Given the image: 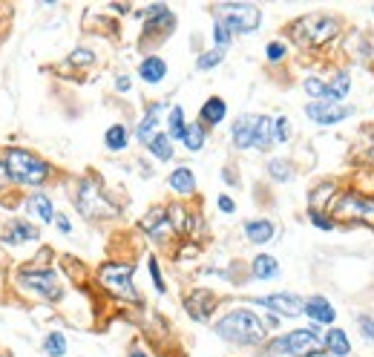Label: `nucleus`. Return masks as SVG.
Returning <instances> with one entry per match:
<instances>
[{
    "label": "nucleus",
    "instance_id": "obj_1",
    "mask_svg": "<svg viewBox=\"0 0 374 357\" xmlns=\"http://www.w3.org/2000/svg\"><path fill=\"white\" fill-rule=\"evenodd\" d=\"M282 35L288 44L297 47L299 52L323 55L328 49H334L337 44H343L345 21L340 15H334V12H308V15L291 21Z\"/></svg>",
    "mask_w": 374,
    "mask_h": 357
},
{
    "label": "nucleus",
    "instance_id": "obj_2",
    "mask_svg": "<svg viewBox=\"0 0 374 357\" xmlns=\"http://www.w3.org/2000/svg\"><path fill=\"white\" fill-rule=\"evenodd\" d=\"M213 334L219 340H225L228 346L237 349H262L271 340V332L262 323V314L251 306H237L228 308L225 314H219L216 323H211Z\"/></svg>",
    "mask_w": 374,
    "mask_h": 357
},
{
    "label": "nucleus",
    "instance_id": "obj_3",
    "mask_svg": "<svg viewBox=\"0 0 374 357\" xmlns=\"http://www.w3.org/2000/svg\"><path fill=\"white\" fill-rule=\"evenodd\" d=\"M331 219L337 228H366L374 230V194L357 190L354 185H343V190L328 204Z\"/></svg>",
    "mask_w": 374,
    "mask_h": 357
},
{
    "label": "nucleus",
    "instance_id": "obj_4",
    "mask_svg": "<svg viewBox=\"0 0 374 357\" xmlns=\"http://www.w3.org/2000/svg\"><path fill=\"white\" fill-rule=\"evenodd\" d=\"M72 202L78 213L87 219V222H113V219L121 216V208L107 196L104 190V182L98 176H81L75 182V190H72Z\"/></svg>",
    "mask_w": 374,
    "mask_h": 357
},
{
    "label": "nucleus",
    "instance_id": "obj_5",
    "mask_svg": "<svg viewBox=\"0 0 374 357\" xmlns=\"http://www.w3.org/2000/svg\"><path fill=\"white\" fill-rule=\"evenodd\" d=\"M3 161H6L12 185H18V187L38 190L55 176L52 164L44 156H38V153H32V150H26V147H6L3 150Z\"/></svg>",
    "mask_w": 374,
    "mask_h": 357
},
{
    "label": "nucleus",
    "instance_id": "obj_6",
    "mask_svg": "<svg viewBox=\"0 0 374 357\" xmlns=\"http://www.w3.org/2000/svg\"><path fill=\"white\" fill-rule=\"evenodd\" d=\"M323 332L320 326H302V328H291V332H280L265 343V349L273 357H323Z\"/></svg>",
    "mask_w": 374,
    "mask_h": 357
},
{
    "label": "nucleus",
    "instance_id": "obj_7",
    "mask_svg": "<svg viewBox=\"0 0 374 357\" xmlns=\"http://www.w3.org/2000/svg\"><path fill=\"white\" fill-rule=\"evenodd\" d=\"M135 263H121V259H107L95 271V282L104 291L127 306H142V294L135 291Z\"/></svg>",
    "mask_w": 374,
    "mask_h": 357
},
{
    "label": "nucleus",
    "instance_id": "obj_8",
    "mask_svg": "<svg viewBox=\"0 0 374 357\" xmlns=\"http://www.w3.org/2000/svg\"><path fill=\"white\" fill-rule=\"evenodd\" d=\"M18 285L40 300H46V303H61L64 300L61 274L49 265H23L18 271Z\"/></svg>",
    "mask_w": 374,
    "mask_h": 357
},
{
    "label": "nucleus",
    "instance_id": "obj_9",
    "mask_svg": "<svg viewBox=\"0 0 374 357\" xmlns=\"http://www.w3.org/2000/svg\"><path fill=\"white\" fill-rule=\"evenodd\" d=\"M213 21H222L230 29V35H254L262 26V9L256 3H213Z\"/></svg>",
    "mask_w": 374,
    "mask_h": 357
},
{
    "label": "nucleus",
    "instance_id": "obj_10",
    "mask_svg": "<svg viewBox=\"0 0 374 357\" xmlns=\"http://www.w3.org/2000/svg\"><path fill=\"white\" fill-rule=\"evenodd\" d=\"M135 18H142V44H161L164 38L176 32V15L168 3H150L135 9Z\"/></svg>",
    "mask_w": 374,
    "mask_h": 357
},
{
    "label": "nucleus",
    "instance_id": "obj_11",
    "mask_svg": "<svg viewBox=\"0 0 374 357\" xmlns=\"http://www.w3.org/2000/svg\"><path fill=\"white\" fill-rule=\"evenodd\" d=\"M251 308H262V311H271L276 317H288V320H297L302 317V308H306V297H299L294 291H273V294H259V297H248Z\"/></svg>",
    "mask_w": 374,
    "mask_h": 357
},
{
    "label": "nucleus",
    "instance_id": "obj_12",
    "mask_svg": "<svg viewBox=\"0 0 374 357\" xmlns=\"http://www.w3.org/2000/svg\"><path fill=\"white\" fill-rule=\"evenodd\" d=\"M138 230L144 233V237L156 245V248H164V245H170L176 237L173 230V222L168 216V204H153L142 219H138Z\"/></svg>",
    "mask_w": 374,
    "mask_h": 357
},
{
    "label": "nucleus",
    "instance_id": "obj_13",
    "mask_svg": "<svg viewBox=\"0 0 374 357\" xmlns=\"http://www.w3.org/2000/svg\"><path fill=\"white\" fill-rule=\"evenodd\" d=\"M222 306V297L211 288H190L182 297V308L193 323H211Z\"/></svg>",
    "mask_w": 374,
    "mask_h": 357
},
{
    "label": "nucleus",
    "instance_id": "obj_14",
    "mask_svg": "<svg viewBox=\"0 0 374 357\" xmlns=\"http://www.w3.org/2000/svg\"><path fill=\"white\" fill-rule=\"evenodd\" d=\"M302 113L311 124L317 127H340L351 116H357V109L351 104H328V101H306Z\"/></svg>",
    "mask_w": 374,
    "mask_h": 357
},
{
    "label": "nucleus",
    "instance_id": "obj_15",
    "mask_svg": "<svg viewBox=\"0 0 374 357\" xmlns=\"http://www.w3.org/2000/svg\"><path fill=\"white\" fill-rule=\"evenodd\" d=\"M343 55L345 58H351L357 66L374 70V32L349 29L343 35Z\"/></svg>",
    "mask_w": 374,
    "mask_h": 357
},
{
    "label": "nucleus",
    "instance_id": "obj_16",
    "mask_svg": "<svg viewBox=\"0 0 374 357\" xmlns=\"http://www.w3.org/2000/svg\"><path fill=\"white\" fill-rule=\"evenodd\" d=\"M164 109H170V107H168V101H153V104H150V107L144 109L142 121H138L135 130H133V139H135L138 144H142V147H147V144L153 142L156 135L161 133L159 127L164 124V116H161Z\"/></svg>",
    "mask_w": 374,
    "mask_h": 357
},
{
    "label": "nucleus",
    "instance_id": "obj_17",
    "mask_svg": "<svg viewBox=\"0 0 374 357\" xmlns=\"http://www.w3.org/2000/svg\"><path fill=\"white\" fill-rule=\"evenodd\" d=\"M349 159L360 170H374V124H360Z\"/></svg>",
    "mask_w": 374,
    "mask_h": 357
},
{
    "label": "nucleus",
    "instance_id": "obj_18",
    "mask_svg": "<svg viewBox=\"0 0 374 357\" xmlns=\"http://www.w3.org/2000/svg\"><path fill=\"white\" fill-rule=\"evenodd\" d=\"M302 317H308L311 326L331 328V326H337V306L331 303L325 294H311V297H306V308H302Z\"/></svg>",
    "mask_w": 374,
    "mask_h": 357
},
{
    "label": "nucleus",
    "instance_id": "obj_19",
    "mask_svg": "<svg viewBox=\"0 0 374 357\" xmlns=\"http://www.w3.org/2000/svg\"><path fill=\"white\" fill-rule=\"evenodd\" d=\"M40 239V230L38 225L26 222V219H9L0 230V242L9 245V248H15V245H23V242H38Z\"/></svg>",
    "mask_w": 374,
    "mask_h": 357
},
{
    "label": "nucleus",
    "instance_id": "obj_20",
    "mask_svg": "<svg viewBox=\"0 0 374 357\" xmlns=\"http://www.w3.org/2000/svg\"><path fill=\"white\" fill-rule=\"evenodd\" d=\"M276 233H280V228H276L273 219L268 216H256V219H248V222L242 225V237L251 242V245H271L276 239Z\"/></svg>",
    "mask_w": 374,
    "mask_h": 357
},
{
    "label": "nucleus",
    "instance_id": "obj_21",
    "mask_svg": "<svg viewBox=\"0 0 374 357\" xmlns=\"http://www.w3.org/2000/svg\"><path fill=\"white\" fill-rule=\"evenodd\" d=\"M168 187H170V194L178 196V202L182 199H190V196H196L199 194V182H196V173H193L187 164H178V168L170 170L168 176Z\"/></svg>",
    "mask_w": 374,
    "mask_h": 357
},
{
    "label": "nucleus",
    "instance_id": "obj_22",
    "mask_svg": "<svg viewBox=\"0 0 374 357\" xmlns=\"http://www.w3.org/2000/svg\"><path fill=\"white\" fill-rule=\"evenodd\" d=\"M254 133H256V116H239L233 118L230 124V147L245 153V150H254Z\"/></svg>",
    "mask_w": 374,
    "mask_h": 357
},
{
    "label": "nucleus",
    "instance_id": "obj_23",
    "mask_svg": "<svg viewBox=\"0 0 374 357\" xmlns=\"http://www.w3.org/2000/svg\"><path fill=\"white\" fill-rule=\"evenodd\" d=\"M225 118H228V101L222 98V95H211V98L202 101L196 121H199L204 130H213L219 124H225Z\"/></svg>",
    "mask_w": 374,
    "mask_h": 357
},
{
    "label": "nucleus",
    "instance_id": "obj_24",
    "mask_svg": "<svg viewBox=\"0 0 374 357\" xmlns=\"http://www.w3.org/2000/svg\"><path fill=\"white\" fill-rule=\"evenodd\" d=\"M248 271H251V280H256V282H273L282 277V265L273 254H256L251 263H248Z\"/></svg>",
    "mask_w": 374,
    "mask_h": 357
},
{
    "label": "nucleus",
    "instance_id": "obj_25",
    "mask_svg": "<svg viewBox=\"0 0 374 357\" xmlns=\"http://www.w3.org/2000/svg\"><path fill=\"white\" fill-rule=\"evenodd\" d=\"M343 190V182L340 178H323L317 182L311 190H308V208L314 211H328V204L334 202V196Z\"/></svg>",
    "mask_w": 374,
    "mask_h": 357
},
{
    "label": "nucleus",
    "instance_id": "obj_26",
    "mask_svg": "<svg viewBox=\"0 0 374 357\" xmlns=\"http://www.w3.org/2000/svg\"><path fill=\"white\" fill-rule=\"evenodd\" d=\"M323 346H325V354L328 357H351L354 354V346H351V337L345 328L340 326H331L323 332Z\"/></svg>",
    "mask_w": 374,
    "mask_h": 357
},
{
    "label": "nucleus",
    "instance_id": "obj_27",
    "mask_svg": "<svg viewBox=\"0 0 374 357\" xmlns=\"http://www.w3.org/2000/svg\"><path fill=\"white\" fill-rule=\"evenodd\" d=\"M351 95V70L337 66L328 78V104H345Z\"/></svg>",
    "mask_w": 374,
    "mask_h": 357
},
{
    "label": "nucleus",
    "instance_id": "obj_28",
    "mask_svg": "<svg viewBox=\"0 0 374 357\" xmlns=\"http://www.w3.org/2000/svg\"><path fill=\"white\" fill-rule=\"evenodd\" d=\"M138 78L144 81L147 87H159L164 78H168V61L161 55H147V58L138 64Z\"/></svg>",
    "mask_w": 374,
    "mask_h": 357
},
{
    "label": "nucleus",
    "instance_id": "obj_29",
    "mask_svg": "<svg viewBox=\"0 0 374 357\" xmlns=\"http://www.w3.org/2000/svg\"><path fill=\"white\" fill-rule=\"evenodd\" d=\"M187 124H190V121H187V116H185V107H182V104H173V107L168 109V116H164V127H168L164 133L170 135V142H173V144L185 139Z\"/></svg>",
    "mask_w": 374,
    "mask_h": 357
},
{
    "label": "nucleus",
    "instance_id": "obj_30",
    "mask_svg": "<svg viewBox=\"0 0 374 357\" xmlns=\"http://www.w3.org/2000/svg\"><path fill=\"white\" fill-rule=\"evenodd\" d=\"M273 147H276V142H273V116H256L254 150L256 153H271Z\"/></svg>",
    "mask_w": 374,
    "mask_h": 357
},
{
    "label": "nucleus",
    "instance_id": "obj_31",
    "mask_svg": "<svg viewBox=\"0 0 374 357\" xmlns=\"http://www.w3.org/2000/svg\"><path fill=\"white\" fill-rule=\"evenodd\" d=\"M26 211L35 213L44 225H52L55 222V213H58V211H55V204H52V199L46 194H40V190H35V194L26 199Z\"/></svg>",
    "mask_w": 374,
    "mask_h": 357
},
{
    "label": "nucleus",
    "instance_id": "obj_32",
    "mask_svg": "<svg viewBox=\"0 0 374 357\" xmlns=\"http://www.w3.org/2000/svg\"><path fill=\"white\" fill-rule=\"evenodd\" d=\"M130 142H133V133L127 124H109L104 133V147L109 153H124L130 147Z\"/></svg>",
    "mask_w": 374,
    "mask_h": 357
},
{
    "label": "nucleus",
    "instance_id": "obj_33",
    "mask_svg": "<svg viewBox=\"0 0 374 357\" xmlns=\"http://www.w3.org/2000/svg\"><path fill=\"white\" fill-rule=\"evenodd\" d=\"M265 170H268V176L273 178L276 185H288L291 178L297 176V164L291 159H285V156H271L268 164H265Z\"/></svg>",
    "mask_w": 374,
    "mask_h": 357
},
{
    "label": "nucleus",
    "instance_id": "obj_34",
    "mask_svg": "<svg viewBox=\"0 0 374 357\" xmlns=\"http://www.w3.org/2000/svg\"><path fill=\"white\" fill-rule=\"evenodd\" d=\"M207 133L211 130H204L199 121H190L185 139H182V147L187 150V153H202V150L207 147Z\"/></svg>",
    "mask_w": 374,
    "mask_h": 357
},
{
    "label": "nucleus",
    "instance_id": "obj_35",
    "mask_svg": "<svg viewBox=\"0 0 374 357\" xmlns=\"http://www.w3.org/2000/svg\"><path fill=\"white\" fill-rule=\"evenodd\" d=\"M144 150H147V153L153 156L156 161H173V156H176V147H173V142H170L168 133H159Z\"/></svg>",
    "mask_w": 374,
    "mask_h": 357
},
{
    "label": "nucleus",
    "instance_id": "obj_36",
    "mask_svg": "<svg viewBox=\"0 0 374 357\" xmlns=\"http://www.w3.org/2000/svg\"><path fill=\"white\" fill-rule=\"evenodd\" d=\"M302 92L308 95V101H328V78L306 75L302 78Z\"/></svg>",
    "mask_w": 374,
    "mask_h": 357
},
{
    "label": "nucleus",
    "instance_id": "obj_37",
    "mask_svg": "<svg viewBox=\"0 0 374 357\" xmlns=\"http://www.w3.org/2000/svg\"><path fill=\"white\" fill-rule=\"evenodd\" d=\"M225 58H228V49H219V47L202 49L199 58H196V70H199V72H213Z\"/></svg>",
    "mask_w": 374,
    "mask_h": 357
},
{
    "label": "nucleus",
    "instance_id": "obj_38",
    "mask_svg": "<svg viewBox=\"0 0 374 357\" xmlns=\"http://www.w3.org/2000/svg\"><path fill=\"white\" fill-rule=\"evenodd\" d=\"M288 55H291V44L285 38H273L265 44V61L268 64H285Z\"/></svg>",
    "mask_w": 374,
    "mask_h": 357
},
{
    "label": "nucleus",
    "instance_id": "obj_39",
    "mask_svg": "<svg viewBox=\"0 0 374 357\" xmlns=\"http://www.w3.org/2000/svg\"><path fill=\"white\" fill-rule=\"evenodd\" d=\"M306 219H308V225L317 228V230H323V233H334L337 230V222L331 219L328 211H314V208H306Z\"/></svg>",
    "mask_w": 374,
    "mask_h": 357
},
{
    "label": "nucleus",
    "instance_id": "obj_40",
    "mask_svg": "<svg viewBox=\"0 0 374 357\" xmlns=\"http://www.w3.org/2000/svg\"><path fill=\"white\" fill-rule=\"evenodd\" d=\"M95 64V52L90 47H75L66 55V66H75V70H90Z\"/></svg>",
    "mask_w": 374,
    "mask_h": 357
},
{
    "label": "nucleus",
    "instance_id": "obj_41",
    "mask_svg": "<svg viewBox=\"0 0 374 357\" xmlns=\"http://www.w3.org/2000/svg\"><path fill=\"white\" fill-rule=\"evenodd\" d=\"M147 271H150V282H153L156 288V294H168V280H164V274H161V263H159V256L156 254H150L147 256Z\"/></svg>",
    "mask_w": 374,
    "mask_h": 357
},
{
    "label": "nucleus",
    "instance_id": "obj_42",
    "mask_svg": "<svg viewBox=\"0 0 374 357\" xmlns=\"http://www.w3.org/2000/svg\"><path fill=\"white\" fill-rule=\"evenodd\" d=\"M66 337H64V332H49L46 337H44V354L46 357H64L66 354Z\"/></svg>",
    "mask_w": 374,
    "mask_h": 357
},
{
    "label": "nucleus",
    "instance_id": "obj_43",
    "mask_svg": "<svg viewBox=\"0 0 374 357\" xmlns=\"http://www.w3.org/2000/svg\"><path fill=\"white\" fill-rule=\"evenodd\" d=\"M291 139H294V127H291L288 116H273V142L288 144Z\"/></svg>",
    "mask_w": 374,
    "mask_h": 357
},
{
    "label": "nucleus",
    "instance_id": "obj_44",
    "mask_svg": "<svg viewBox=\"0 0 374 357\" xmlns=\"http://www.w3.org/2000/svg\"><path fill=\"white\" fill-rule=\"evenodd\" d=\"M211 35H213V47H219V49H228L233 44V35H230V29L222 21L211 23Z\"/></svg>",
    "mask_w": 374,
    "mask_h": 357
},
{
    "label": "nucleus",
    "instance_id": "obj_45",
    "mask_svg": "<svg viewBox=\"0 0 374 357\" xmlns=\"http://www.w3.org/2000/svg\"><path fill=\"white\" fill-rule=\"evenodd\" d=\"M354 323H357V334L363 337L366 343H374V317H371V314H366V311L357 314Z\"/></svg>",
    "mask_w": 374,
    "mask_h": 357
},
{
    "label": "nucleus",
    "instance_id": "obj_46",
    "mask_svg": "<svg viewBox=\"0 0 374 357\" xmlns=\"http://www.w3.org/2000/svg\"><path fill=\"white\" fill-rule=\"evenodd\" d=\"M222 182L230 185V187H239L242 185V178H239V173H237L233 164H225V168H222Z\"/></svg>",
    "mask_w": 374,
    "mask_h": 357
},
{
    "label": "nucleus",
    "instance_id": "obj_47",
    "mask_svg": "<svg viewBox=\"0 0 374 357\" xmlns=\"http://www.w3.org/2000/svg\"><path fill=\"white\" fill-rule=\"evenodd\" d=\"M216 208H219V213L233 216V213H237V202H233L228 194H219V199H216Z\"/></svg>",
    "mask_w": 374,
    "mask_h": 357
},
{
    "label": "nucleus",
    "instance_id": "obj_48",
    "mask_svg": "<svg viewBox=\"0 0 374 357\" xmlns=\"http://www.w3.org/2000/svg\"><path fill=\"white\" fill-rule=\"evenodd\" d=\"M52 225L58 228V230L64 233V237H69V233H72V222H69V216H66V213H61V211L55 213V222H52Z\"/></svg>",
    "mask_w": 374,
    "mask_h": 357
},
{
    "label": "nucleus",
    "instance_id": "obj_49",
    "mask_svg": "<svg viewBox=\"0 0 374 357\" xmlns=\"http://www.w3.org/2000/svg\"><path fill=\"white\" fill-rule=\"evenodd\" d=\"M262 323H265L268 332H280L282 328V317H276V314H271V311H262Z\"/></svg>",
    "mask_w": 374,
    "mask_h": 357
},
{
    "label": "nucleus",
    "instance_id": "obj_50",
    "mask_svg": "<svg viewBox=\"0 0 374 357\" xmlns=\"http://www.w3.org/2000/svg\"><path fill=\"white\" fill-rule=\"evenodd\" d=\"M130 90H133V78L127 72L116 75V92H130Z\"/></svg>",
    "mask_w": 374,
    "mask_h": 357
},
{
    "label": "nucleus",
    "instance_id": "obj_51",
    "mask_svg": "<svg viewBox=\"0 0 374 357\" xmlns=\"http://www.w3.org/2000/svg\"><path fill=\"white\" fill-rule=\"evenodd\" d=\"M9 185H12V178H9V170H6L3 156H0V190H6Z\"/></svg>",
    "mask_w": 374,
    "mask_h": 357
},
{
    "label": "nucleus",
    "instance_id": "obj_52",
    "mask_svg": "<svg viewBox=\"0 0 374 357\" xmlns=\"http://www.w3.org/2000/svg\"><path fill=\"white\" fill-rule=\"evenodd\" d=\"M127 357H153V354H147L144 349H138V346H133V349L127 352Z\"/></svg>",
    "mask_w": 374,
    "mask_h": 357
},
{
    "label": "nucleus",
    "instance_id": "obj_53",
    "mask_svg": "<svg viewBox=\"0 0 374 357\" xmlns=\"http://www.w3.org/2000/svg\"><path fill=\"white\" fill-rule=\"evenodd\" d=\"M0 357H12V354H6V352H0Z\"/></svg>",
    "mask_w": 374,
    "mask_h": 357
},
{
    "label": "nucleus",
    "instance_id": "obj_54",
    "mask_svg": "<svg viewBox=\"0 0 374 357\" xmlns=\"http://www.w3.org/2000/svg\"><path fill=\"white\" fill-rule=\"evenodd\" d=\"M371 18H374V6H371Z\"/></svg>",
    "mask_w": 374,
    "mask_h": 357
},
{
    "label": "nucleus",
    "instance_id": "obj_55",
    "mask_svg": "<svg viewBox=\"0 0 374 357\" xmlns=\"http://www.w3.org/2000/svg\"><path fill=\"white\" fill-rule=\"evenodd\" d=\"M323 357H328V354H323Z\"/></svg>",
    "mask_w": 374,
    "mask_h": 357
}]
</instances>
